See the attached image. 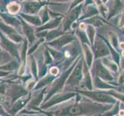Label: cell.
Here are the masks:
<instances>
[{
    "instance_id": "7a4b0ae2",
    "label": "cell",
    "mask_w": 124,
    "mask_h": 116,
    "mask_svg": "<svg viewBox=\"0 0 124 116\" xmlns=\"http://www.w3.org/2000/svg\"><path fill=\"white\" fill-rule=\"evenodd\" d=\"M81 74H82V72H81L80 66H78L77 67H76V71H74V72L72 73L70 79L69 80V83L70 84H77V82H79L81 79Z\"/></svg>"
},
{
    "instance_id": "30bf717a",
    "label": "cell",
    "mask_w": 124,
    "mask_h": 116,
    "mask_svg": "<svg viewBox=\"0 0 124 116\" xmlns=\"http://www.w3.org/2000/svg\"><path fill=\"white\" fill-rule=\"evenodd\" d=\"M120 46H121L122 48H124V44H121V45H120Z\"/></svg>"
},
{
    "instance_id": "5b68a950",
    "label": "cell",
    "mask_w": 124,
    "mask_h": 116,
    "mask_svg": "<svg viewBox=\"0 0 124 116\" xmlns=\"http://www.w3.org/2000/svg\"><path fill=\"white\" fill-rule=\"evenodd\" d=\"M24 29H25V32L27 37L29 39V40L32 41L34 40V36H33V32H32V28L28 27L27 25H24Z\"/></svg>"
},
{
    "instance_id": "ba28073f",
    "label": "cell",
    "mask_w": 124,
    "mask_h": 116,
    "mask_svg": "<svg viewBox=\"0 0 124 116\" xmlns=\"http://www.w3.org/2000/svg\"><path fill=\"white\" fill-rule=\"evenodd\" d=\"M26 19L29 20V21H30L31 23H34V24H39V19L37 18V17H34V16H32V17H26Z\"/></svg>"
},
{
    "instance_id": "9c48e42d",
    "label": "cell",
    "mask_w": 124,
    "mask_h": 116,
    "mask_svg": "<svg viewBox=\"0 0 124 116\" xmlns=\"http://www.w3.org/2000/svg\"><path fill=\"white\" fill-rule=\"evenodd\" d=\"M50 73L52 74L53 75H56L58 74V69L56 67H53V68H51V70H50Z\"/></svg>"
},
{
    "instance_id": "6da1fadb",
    "label": "cell",
    "mask_w": 124,
    "mask_h": 116,
    "mask_svg": "<svg viewBox=\"0 0 124 116\" xmlns=\"http://www.w3.org/2000/svg\"><path fill=\"white\" fill-rule=\"evenodd\" d=\"M85 94H86L87 96L93 98L94 100H96L97 101H101V102L114 101V99L113 98H111L102 93H100V92H86V93H85Z\"/></svg>"
},
{
    "instance_id": "8fae6325",
    "label": "cell",
    "mask_w": 124,
    "mask_h": 116,
    "mask_svg": "<svg viewBox=\"0 0 124 116\" xmlns=\"http://www.w3.org/2000/svg\"><path fill=\"white\" fill-rule=\"evenodd\" d=\"M123 57H124V51H123Z\"/></svg>"
},
{
    "instance_id": "52a82bcc",
    "label": "cell",
    "mask_w": 124,
    "mask_h": 116,
    "mask_svg": "<svg viewBox=\"0 0 124 116\" xmlns=\"http://www.w3.org/2000/svg\"><path fill=\"white\" fill-rule=\"evenodd\" d=\"M25 104V100H21L19 101L17 104L15 105L14 106V108L12 109V111H18L19 109H20V108H22V107Z\"/></svg>"
},
{
    "instance_id": "277c9868",
    "label": "cell",
    "mask_w": 124,
    "mask_h": 116,
    "mask_svg": "<svg viewBox=\"0 0 124 116\" xmlns=\"http://www.w3.org/2000/svg\"><path fill=\"white\" fill-rule=\"evenodd\" d=\"M8 9L11 13H17L20 9V6L16 2H12L8 6Z\"/></svg>"
},
{
    "instance_id": "8992f818",
    "label": "cell",
    "mask_w": 124,
    "mask_h": 116,
    "mask_svg": "<svg viewBox=\"0 0 124 116\" xmlns=\"http://www.w3.org/2000/svg\"><path fill=\"white\" fill-rule=\"evenodd\" d=\"M26 9L28 12H36L38 9H39V5L36 2H31V3H29L28 5H26L25 6Z\"/></svg>"
},
{
    "instance_id": "3957f363",
    "label": "cell",
    "mask_w": 124,
    "mask_h": 116,
    "mask_svg": "<svg viewBox=\"0 0 124 116\" xmlns=\"http://www.w3.org/2000/svg\"><path fill=\"white\" fill-rule=\"evenodd\" d=\"M95 48H96V54L97 57L108 54V50L106 49V46L102 44V42H100V41L97 42L95 45Z\"/></svg>"
},
{
    "instance_id": "7c38bea8",
    "label": "cell",
    "mask_w": 124,
    "mask_h": 116,
    "mask_svg": "<svg viewBox=\"0 0 124 116\" xmlns=\"http://www.w3.org/2000/svg\"><path fill=\"white\" fill-rule=\"evenodd\" d=\"M123 91H124V88H123Z\"/></svg>"
}]
</instances>
